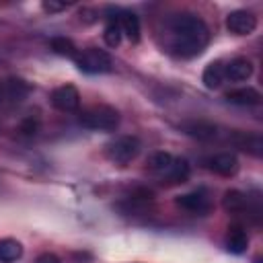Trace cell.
I'll return each mask as SVG.
<instances>
[{"label":"cell","instance_id":"3","mask_svg":"<svg viewBox=\"0 0 263 263\" xmlns=\"http://www.w3.org/2000/svg\"><path fill=\"white\" fill-rule=\"evenodd\" d=\"M142 150V142L136 136H119L107 144V158L115 164H129Z\"/></svg>","mask_w":263,"mask_h":263},{"label":"cell","instance_id":"1","mask_svg":"<svg viewBox=\"0 0 263 263\" xmlns=\"http://www.w3.org/2000/svg\"><path fill=\"white\" fill-rule=\"evenodd\" d=\"M171 33V51L179 58H195L210 43V27L191 12H181L168 23Z\"/></svg>","mask_w":263,"mask_h":263},{"label":"cell","instance_id":"15","mask_svg":"<svg viewBox=\"0 0 263 263\" xmlns=\"http://www.w3.org/2000/svg\"><path fill=\"white\" fill-rule=\"evenodd\" d=\"M189 173L191 168L185 158H173V162L164 173H160V177L166 179V183H185L189 179Z\"/></svg>","mask_w":263,"mask_h":263},{"label":"cell","instance_id":"7","mask_svg":"<svg viewBox=\"0 0 263 263\" xmlns=\"http://www.w3.org/2000/svg\"><path fill=\"white\" fill-rule=\"evenodd\" d=\"M226 29L234 35H251L257 29V16L251 10H232L226 16Z\"/></svg>","mask_w":263,"mask_h":263},{"label":"cell","instance_id":"12","mask_svg":"<svg viewBox=\"0 0 263 263\" xmlns=\"http://www.w3.org/2000/svg\"><path fill=\"white\" fill-rule=\"evenodd\" d=\"M226 249L234 255H242L249 249V234L240 224H232L228 226L226 232Z\"/></svg>","mask_w":263,"mask_h":263},{"label":"cell","instance_id":"20","mask_svg":"<svg viewBox=\"0 0 263 263\" xmlns=\"http://www.w3.org/2000/svg\"><path fill=\"white\" fill-rule=\"evenodd\" d=\"M51 49L58 53V55H64V58H76V53H78V49H76V45L72 43V39H68V37H53L51 39Z\"/></svg>","mask_w":263,"mask_h":263},{"label":"cell","instance_id":"14","mask_svg":"<svg viewBox=\"0 0 263 263\" xmlns=\"http://www.w3.org/2000/svg\"><path fill=\"white\" fill-rule=\"evenodd\" d=\"M234 144H236L240 150H245V152H249V154H253V156H261V152H263V140H261L259 134L236 132V134H234Z\"/></svg>","mask_w":263,"mask_h":263},{"label":"cell","instance_id":"6","mask_svg":"<svg viewBox=\"0 0 263 263\" xmlns=\"http://www.w3.org/2000/svg\"><path fill=\"white\" fill-rule=\"evenodd\" d=\"M51 105L58 109V111H64V113H72L80 107V92L76 86L72 84H62L58 88H53L51 97H49Z\"/></svg>","mask_w":263,"mask_h":263},{"label":"cell","instance_id":"26","mask_svg":"<svg viewBox=\"0 0 263 263\" xmlns=\"http://www.w3.org/2000/svg\"><path fill=\"white\" fill-rule=\"evenodd\" d=\"M4 101V84H0V103Z\"/></svg>","mask_w":263,"mask_h":263},{"label":"cell","instance_id":"21","mask_svg":"<svg viewBox=\"0 0 263 263\" xmlns=\"http://www.w3.org/2000/svg\"><path fill=\"white\" fill-rule=\"evenodd\" d=\"M171 162H173V156H171L168 152H154V154H150L148 160H146L148 168L154 171V173H158V175L164 173V171L168 168Z\"/></svg>","mask_w":263,"mask_h":263},{"label":"cell","instance_id":"9","mask_svg":"<svg viewBox=\"0 0 263 263\" xmlns=\"http://www.w3.org/2000/svg\"><path fill=\"white\" fill-rule=\"evenodd\" d=\"M251 74H253V64L249 58H234L224 66V76L232 82L249 80Z\"/></svg>","mask_w":263,"mask_h":263},{"label":"cell","instance_id":"17","mask_svg":"<svg viewBox=\"0 0 263 263\" xmlns=\"http://www.w3.org/2000/svg\"><path fill=\"white\" fill-rule=\"evenodd\" d=\"M224 64L222 62H210L208 66H205V70H203V74H201V82L205 84V88H210V90H214V88H218L222 82H224Z\"/></svg>","mask_w":263,"mask_h":263},{"label":"cell","instance_id":"11","mask_svg":"<svg viewBox=\"0 0 263 263\" xmlns=\"http://www.w3.org/2000/svg\"><path fill=\"white\" fill-rule=\"evenodd\" d=\"M181 129L191 136V138H197V140H212L216 138L218 134V127L210 121H203V119H191V121H185L181 123Z\"/></svg>","mask_w":263,"mask_h":263},{"label":"cell","instance_id":"22","mask_svg":"<svg viewBox=\"0 0 263 263\" xmlns=\"http://www.w3.org/2000/svg\"><path fill=\"white\" fill-rule=\"evenodd\" d=\"M103 39L109 47H117L121 43V29L117 25V18L109 21V25L105 27V33H103Z\"/></svg>","mask_w":263,"mask_h":263},{"label":"cell","instance_id":"25","mask_svg":"<svg viewBox=\"0 0 263 263\" xmlns=\"http://www.w3.org/2000/svg\"><path fill=\"white\" fill-rule=\"evenodd\" d=\"M37 127H39V123L37 121H33V119H27L23 125H21V132H25V134H37Z\"/></svg>","mask_w":263,"mask_h":263},{"label":"cell","instance_id":"8","mask_svg":"<svg viewBox=\"0 0 263 263\" xmlns=\"http://www.w3.org/2000/svg\"><path fill=\"white\" fill-rule=\"evenodd\" d=\"M205 166L216 173V175H222V177H232L236 175L238 171V158L232 154V152H220V154H214L205 160Z\"/></svg>","mask_w":263,"mask_h":263},{"label":"cell","instance_id":"4","mask_svg":"<svg viewBox=\"0 0 263 263\" xmlns=\"http://www.w3.org/2000/svg\"><path fill=\"white\" fill-rule=\"evenodd\" d=\"M74 62H76L78 70L86 72V74H103V72H109L113 66L111 55L99 47H86V49L78 51Z\"/></svg>","mask_w":263,"mask_h":263},{"label":"cell","instance_id":"24","mask_svg":"<svg viewBox=\"0 0 263 263\" xmlns=\"http://www.w3.org/2000/svg\"><path fill=\"white\" fill-rule=\"evenodd\" d=\"M35 263H60V257L47 251V253H41V255L35 259Z\"/></svg>","mask_w":263,"mask_h":263},{"label":"cell","instance_id":"10","mask_svg":"<svg viewBox=\"0 0 263 263\" xmlns=\"http://www.w3.org/2000/svg\"><path fill=\"white\" fill-rule=\"evenodd\" d=\"M228 103L232 105H240V107H253V105H259L261 103V92L253 86H242V88H234V90H228L226 97H224Z\"/></svg>","mask_w":263,"mask_h":263},{"label":"cell","instance_id":"2","mask_svg":"<svg viewBox=\"0 0 263 263\" xmlns=\"http://www.w3.org/2000/svg\"><path fill=\"white\" fill-rule=\"evenodd\" d=\"M80 125L95 132H113L119 125V111L111 105H95L80 113Z\"/></svg>","mask_w":263,"mask_h":263},{"label":"cell","instance_id":"23","mask_svg":"<svg viewBox=\"0 0 263 263\" xmlns=\"http://www.w3.org/2000/svg\"><path fill=\"white\" fill-rule=\"evenodd\" d=\"M41 6H43V10H45V12H60V10H66V6H68V4L49 0V2H43Z\"/></svg>","mask_w":263,"mask_h":263},{"label":"cell","instance_id":"19","mask_svg":"<svg viewBox=\"0 0 263 263\" xmlns=\"http://www.w3.org/2000/svg\"><path fill=\"white\" fill-rule=\"evenodd\" d=\"M23 257V245L14 238H2L0 240V261L2 263H12Z\"/></svg>","mask_w":263,"mask_h":263},{"label":"cell","instance_id":"13","mask_svg":"<svg viewBox=\"0 0 263 263\" xmlns=\"http://www.w3.org/2000/svg\"><path fill=\"white\" fill-rule=\"evenodd\" d=\"M117 18V25L121 29V35H125L132 43H138L140 41V18L138 14H134L132 10H121Z\"/></svg>","mask_w":263,"mask_h":263},{"label":"cell","instance_id":"5","mask_svg":"<svg viewBox=\"0 0 263 263\" xmlns=\"http://www.w3.org/2000/svg\"><path fill=\"white\" fill-rule=\"evenodd\" d=\"M175 203L189 212V214H195V216H205L210 210H212V201H210V195L205 189H195V191H189V193H183L175 199Z\"/></svg>","mask_w":263,"mask_h":263},{"label":"cell","instance_id":"18","mask_svg":"<svg viewBox=\"0 0 263 263\" xmlns=\"http://www.w3.org/2000/svg\"><path fill=\"white\" fill-rule=\"evenodd\" d=\"M27 95H29V84L25 80H21V78H8L4 82V99L12 101V103H18Z\"/></svg>","mask_w":263,"mask_h":263},{"label":"cell","instance_id":"16","mask_svg":"<svg viewBox=\"0 0 263 263\" xmlns=\"http://www.w3.org/2000/svg\"><path fill=\"white\" fill-rule=\"evenodd\" d=\"M222 208L228 214H242L249 208V197L238 189H228L222 197Z\"/></svg>","mask_w":263,"mask_h":263}]
</instances>
